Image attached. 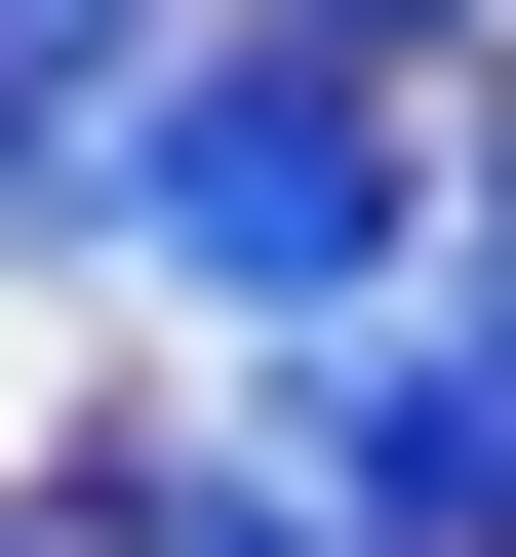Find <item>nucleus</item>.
I'll list each match as a JSON object with an SVG mask.
<instances>
[{
	"label": "nucleus",
	"mask_w": 516,
	"mask_h": 557,
	"mask_svg": "<svg viewBox=\"0 0 516 557\" xmlns=\"http://www.w3.org/2000/svg\"><path fill=\"white\" fill-rule=\"evenodd\" d=\"M398 319H477V359H516V120L437 160V278H398Z\"/></svg>",
	"instance_id": "2"
},
{
	"label": "nucleus",
	"mask_w": 516,
	"mask_h": 557,
	"mask_svg": "<svg viewBox=\"0 0 516 557\" xmlns=\"http://www.w3.org/2000/svg\"><path fill=\"white\" fill-rule=\"evenodd\" d=\"M0 557H119V478H0Z\"/></svg>",
	"instance_id": "4"
},
{
	"label": "nucleus",
	"mask_w": 516,
	"mask_h": 557,
	"mask_svg": "<svg viewBox=\"0 0 516 557\" xmlns=\"http://www.w3.org/2000/svg\"><path fill=\"white\" fill-rule=\"evenodd\" d=\"M199 40H278V81H437L477 0H199Z\"/></svg>",
	"instance_id": "1"
},
{
	"label": "nucleus",
	"mask_w": 516,
	"mask_h": 557,
	"mask_svg": "<svg viewBox=\"0 0 516 557\" xmlns=\"http://www.w3.org/2000/svg\"><path fill=\"white\" fill-rule=\"evenodd\" d=\"M119 557H318V518H278V478H160V518H119Z\"/></svg>",
	"instance_id": "3"
}]
</instances>
